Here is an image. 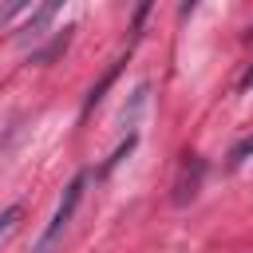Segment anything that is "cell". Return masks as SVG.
Segmentation results:
<instances>
[{
  "mask_svg": "<svg viewBox=\"0 0 253 253\" xmlns=\"http://www.w3.org/2000/svg\"><path fill=\"white\" fill-rule=\"evenodd\" d=\"M20 217H24V210H20V206H8V210L0 213V241L16 229V221H20Z\"/></svg>",
  "mask_w": 253,
  "mask_h": 253,
  "instance_id": "2",
  "label": "cell"
},
{
  "mask_svg": "<svg viewBox=\"0 0 253 253\" xmlns=\"http://www.w3.org/2000/svg\"><path fill=\"white\" fill-rule=\"evenodd\" d=\"M249 154H253V138H245V142L233 146V162H241V158H249Z\"/></svg>",
  "mask_w": 253,
  "mask_h": 253,
  "instance_id": "3",
  "label": "cell"
},
{
  "mask_svg": "<svg viewBox=\"0 0 253 253\" xmlns=\"http://www.w3.org/2000/svg\"><path fill=\"white\" fill-rule=\"evenodd\" d=\"M87 178H91V174H75V178L67 182V190H63V198H59V206H55V213H51L43 237H40V253H47V249L63 237V229L71 225V217H75V210H79V202H83V186H87Z\"/></svg>",
  "mask_w": 253,
  "mask_h": 253,
  "instance_id": "1",
  "label": "cell"
}]
</instances>
